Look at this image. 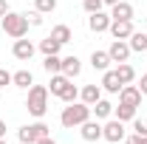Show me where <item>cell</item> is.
Listing matches in <instances>:
<instances>
[{
  "instance_id": "obj_1",
  "label": "cell",
  "mask_w": 147,
  "mask_h": 144,
  "mask_svg": "<svg viewBox=\"0 0 147 144\" xmlns=\"http://www.w3.org/2000/svg\"><path fill=\"white\" fill-rule=\"evenodd\" d=\"M91 119V105H85V102H68V108L62 110V116H59V122L62 127H79L82 122H88Z\"/></svg>"
},
{
  "instance_id": "obj_2",
  "label": "cell",
  "mask_w": 147,
  "mask_h": 144,
  "mask_svg": "<svg viewBox=\"0 0 147 144\" xmlns=\"http://www.w3.org/2000/svg\"><path fill=\"white\" fill-rule=\"evenodd\" d=\"M26 108H28L31 116L42 119L45 110H48V88H42V85H31V88H28V99H26Z\"/></svg>"
},
{
  "instance_id": "obj_3",
  "label": "cell",
  "mask_w": 147,
  "mask_h": 144,
  "mask_svg": "<svg viewBox=\"0 0 147 144\" xmlns=\"http://www.w3.org/2000/svg\"><path fill=\"white\" fill-rule=\"evenodd\" d=\"M48 85H51L48 90H51L54 96H59L62 102H76V96H79V90H76V85H74V79H68L65 73H54Z\"/></svg>"
},
{
  "instance_id": "obj_4",
  "label": "cell",
  "mask_w": 147,
  "mask_h": 144,
  "mask_svg": "<svg viewBox=\"0 0 147 144\" xmlns=\"http://www.w3.org/2000/svg\"><path fill=\"white\" fill-rule=\"evenodd\" d=\"M0 23H3V31H6L9 37H14V40H20V37L28 34V20H26V14L9 11L6 17H0Z\"/></svg>"
},
{
  "instance_id": "obj_5",
  "label": "cell",
  "mask_w": 147,
  "mask_h": 144,
  "mask_svg": "<svg viewBox=\"0 0 147 144\" xmlns=\"http://www.w3.org/2000/svg\"><path fill=\"white\" fill-rule=\"evenodd\" d=\"M48 130H51V127L45 124V122H34V124H26V127H20V133H17V136H20V141H23V144H37L40 139L51 136Z\"/></svg>"
},
{
  "instance_id": "obj_6",
  "label": "cell",
  "mask_w": 147,
  "mask_h": 144,
  "mask_svg": "<svg viewBox=\"0 0 147 144\" xmlns=\"http://www.w3.org/2000/svg\"><path fill=\"white\" fill-rule=\"evenodd\" d=\"M102 139L110 144H119L125 141V122H119V119H110L108 124H102Z\"/></svg>"
},
{
  "instance_id": "obj_7",
  "label": "cell",
  "mask_w": 147,
  "mask_h": 144,
  "mask_svg": "<svg viewBox=\"0 0 147 144\" xmlns=\"http://www.w3.org/2000/svg\"><path fill=\"white\" fill-rule=\"evenodd\" d=\"M34 42H31V40H26V37H20V40H14V48H11V54L17 57L20 62H28V59H31V57H34Z\"/></svg>"
},
{
  "instance_id": "obj_8",
  "label": "cell",
  "mask_w": 147,
  "mask_h": 144,
  "mask_svg": "<svg viewBox=\"0 0 147 144\" xmlns=\"http://www.w3.org/2000/svg\"><path fill=\"white\" fill-rule=\"evenodd\" d=\"M119 102H122V105H130V108H139V105H142V90L136 88V85H122Z\"/></svg>"
},
{
  "instance_id": "obj_9",
  "label": "cell",
  "mask_w": 147,
  "mask_h": 144,
  "mask_svg": "<svg viewBox=\"0 0 147 144\" xmlns=\"http://www.w3.org/2000/svg\"><path fill=\"white\" fill-rule=\"evenodd\" d=\"M108 57H110V62H127L130 45L125 42V40H113V42H110V48H108Z\"/></svg>"
},
{
  "instance_id": "obj_10",
  "label": "cell",
  "mask_w": 147,
  "mask_h": 144,
  "mask_svg": "<svg viewBox=\"0 0 147 144\" xmlns=\"http://www.w3.org/2000/svg\"><path fill=\"white\" fill-rule=\"evenodd\" d=\"M110 14H105V11H96V14H91L88 17V28H91L93 34H102V31H108L110 28Z\"/></svg>"
},
{
  "instance_id": "obj_11",
  "label": "cell",
  "mask_w": 147,
  "mask_h": 144,
  "mask_svg": "<svg viewBox=\"0 0 147 144\" xmlns=\"http://www.w3.org/2000/svg\"><path fill=\"white\" fill-rule=\"evenodd\" d=\"M108 31L113 34V40H127V37L133 34V23H130V20H113Z\"/></svg>"
},
{
  "instance_id": "obj_12",
  "label": "cell",
  "mask_w": 147,
  "mask_h": 144,
  "mask_svg": "<svg viewBox=\"0 0 147 144\" xmlns=\"http://www.w3.org/2000/svg\"><path fill=\"white\" fill-rule=\"evenodd\" d=\"M79 133H82V139H85V141H99V139H102V124L88 119V122H82V124H79Z\"/></svg>"
},
{
  "instance_id": "obj_13",
  "label": "cell",
  "mask_w": 147,
  "mask_h": 144,
  "mask_svg": "<svg viewBox=\"0 0 147 144\" xmlns=\"http://www.w3.org/2000/svg\"><path fill=\"white\" fill-rule=\"evenodd\" d=\"M59 73H65L68 79H76L79 73H82V62H79V57H65L62 59V71Z\"/></svg>"
},
{
  "instance_id": "obj_14",
  "label": "cell",
  "mask_w": 147,
  "mask_h": 144,
  "mask_svg": "<svg viewBox=\"0 0 147 144\" xmlns=\"http://www.w3.org/2000/svg\"><path fill=\"white\" fill-rule=\"evenodd\" d=\"M110 20H133V6L119 0L116 6H110Z\"/></svg>"
},
{
  "instance_id": "obj_15",
  "label": "cell",
  "mask_w": 147,
  "mask_h": 144,
  "mask_svg": "<svg viewBox=\"0 0 147 144\" xmlns=\"http://www.w3.org/2000/svg\"><path fill=\"white\" fill-rule=\"evenodd\" d=\"M79 99H82L85 105H96V102L102 99V85H85V88L79 90Z\"/></svg>"
},
{
  "instance_id": "obj_16",
  "label": "cell",
  "mask_w": 147,
  "mask_h": 144,
  "mask_svg": "<svg viewBox=\"0 0 147 144\" xmlns=\"http://www.w3.org/2000/svg\"><path fill=\"white\" fill-rule=\"evenodd\" d=\"M102 90H108V93H119L122 90V82H119V73L116 71H105V76H102Z\"/></svg>"
},
{
  "instance_id": "obj_17",
  "label": "cell",
  "mask_w": 147,
  "mask_h": 144,
  "mask_svg": "<svg viewBox=\"0 0 147 144\" xmlns=\"http://www.w3.org/2000/svg\"><path fill=\"white\" fill-rule=\"evenodd\" d=\"M130 42V51H147V31H133V34L127 37Z\"/></svg>"
},
{
  "instance_id": "obj_18",
  "label": "cell",
  "mask_w": 147,
  "mask_h": 144,
  "mask_svg": "<svg viewBox=\"0 0 147 144\" xmlns=\"http://www.w3.org/2000/svg\"><path fill=\"white\" fill-rule=\"evenodd\" d=\"M91 113L96 116V119H110V116H113V105L105 102V99H99L96 105H91Z\"/></svg>"
},
{
  "instance_id": "obj_19",
  "label": "cell",
  "mask_w": 147,
  "mask_h": 144,
  "mask_svg": "<svg viewBox=\"0 0 147 144\" xmlns=\"http://www.w3.org/2000/svg\"><path fill=\"white\" fill-rule=\"evenodd\" d=\"M91 65L96 68V71H108V65H110V57H108V51H93L91 54Z\"/></svg>"
},
{
  "instance_id": "obj_20",
  "label": "cell",
  "mask_w": 147,
  "mask_h": 144,
  "mask_svg": "<svg viewBox=\"0 0 147 144\" xmlns=\"http://www.w3.org/2000/svg\"><path fill=\"white\" fill-rule=\"evenodd\" d=\"M116 73H119V82H122V85H130V82L136 79V71H133V65H127V62H119Z\"/></svg>"
},
{
  "instance_id": "obj_21",
  "label": "cell",
  "mask_w": 147,
  "mask_h": 144,
  "mask_svg": "<svg viewBox=\"0 0 147 144\" xmlns=\"http://www.w3.org/2000/svg\"><path fill=\"white\" fill-rule=\"evenodd\" d=\"M11 85H17V88H28V85H34L31 71H17V73H11Z\"/></svg>"
},
{
  "instance_id": "obj_22",
  "label": "cell",
  "mask_w": 147,
  "mask_h": 144,
  "mask_svg": "<svg viewBox=\"0 0 147 144\" xmlns=\"http://www.w3.org/2000/svg\"><path fill=\"white\" fill-rule=\"evenodd\" d=\"M113 116H116L119 122H130V119H136V108H130V105H122V102H119V108H113Z\"/></svg>"
},
{
  "instance_id": "obj_23",
  "label": "cell",
  "mask_w": 147,
  "mask_h": 144,
  "mask_svg": "<svg viewBox=\"0 0 147 144\" xmlns=\"http://www.w3.org/2000/svg\"><path fill=\"white\" fill-rule=\"evenodd\" d=\"M51 37H54L59 45H65V42H71V28L68 26H54L51 28Z\"/></svg>"
},
{
  "instance_id": "obj_24",
  "label": "cell",
  "mask_w": 147,
  "mask_h": 144,
  "mask_svg": "<svg viewBox=\"0 0 147 144\" xmlns=\"http://www.w3.org/2000/svg\"><path fill=\"white\" fill-rule=\"evenodd\" d=\"M42 68H45V73H59L62 71V59H59L57 54H48L45 62H42Z\"/></svg>"
},
{
  "instance_id": "obj_25",
  "label": "cell",
  "mask_w": 147,
  "mask_h": 144,
  "mask_svg": "<svg viewBox=\"0 0 147 144\" xmlns=\"http://www.w3.org/2000/svg\"><path fill=\"white\" fill-rule=\"evenodd\" d=\"M59 48H62V45L57 42L54 37H45V40L40 42V51H42V54H45V57H48V54H59Z\"/></svg>"
},
{
  "instance_id": "obj_26",
  "label": "cell",
  "mask_w": 147,
  "mask_h": 144,
  "mask_svg": "<svg viewBox=\"0 0 147 144\" xmlns=\"http://www.w3.org/2000/svg\"><path fill=\"white\" fill-rule=\"evenodd\" d=\"M34 9L40 11V14H48V11L57 9V0H34Z\"/></svg>"
},
{
  "instance_id": "obj_27",
  "label": "cell",
  "mask_w": 147,
  "mask_h": 144,
  "mask_svg": "<svg viewBox=\"0 0 147 144\" xmlns=\"http://www.w3.org/2000/svg\"><path fill=\"white\" fill-rule=\"evenodd\" d=\"M102 6H105L102 0H85V3H82V9H85L88 14H96V11H102Z\"/></svg>"
},
{
  "instance_id": "obj_28",
  "label": "cell",
  "mask_w": 147,
  "mask_h": 144,
  "mask_svg": "<svg viewBox=\"0 0 147 144\" xmlns=\"http://www.w3.org/2000/svg\"><path fill=\"white\" fill-rule=\"evenodd\" d=\"M26 20H28V26H42V14H40V11H31V14H26Z\"/></svg>"
},
{
  "instance_id": "obj_29",
  "label": "cell",
  "mask_w": 147,
  "mask_h": 144,
  "mask_svg": "<svg viewBox=\"0 0 147 144\" xmlns=\"http://www.w3.org/2000/svg\"><path fill=\"white\" fill-rule=\"evenodd\" d=\"M6 85H11V73L6 68H0V88H6Z\"/></svg>"
},
{
  "instance_id": "obj_30",
  "label": "cell",
  "mask_w": 147,
  "mask_h": 144,
  "mask_svg": "<svg viewBox=\"0 0 147 144\" xmlns=\"http://www.w3.org/2000/svg\"><path fill=\"white\" fill-rule=\"evenodd\" d=\"M133 130H136L139 136H147V122H142V119H136V124H133Z\"/></svg>"
},
{
  "instance_id": "obj_31",
  "label": "cell",
  "mask_w": 147,
  "mask_h": 144,
  "mask_svg": "<svg viewBox=\"0 0 147 144\" xmlns=\"http://www.w3.org/2000/svg\"><path fill=\"white\" fill-rule=\"evenodd\" d=\"M136 88L142 90V96H147V73H144V76H142V82H139V85H136Z\"/></svg>"
},
{
  "instance_id": "obj_32",
  "label": "cell",
  "mask_w": 147,
  "mask_h": 144,
  "mask_svg": "<svg viewBox=\"0 0 147 144\" xmlns=\"http://www.w3.org/2000/svg\"><path fill=\"white\" fill-rule=\"evenodd\" d=\"M125 144H142V136H139V133H133L130 139H125Z\"/></svg>"
},
{
  "instance_id": "obj_33",
  "label": "cell",
  "mask_w": 147,
  "mask_h": 144,
  "mask_svg": "<svg viewBox=\"0 0 147 144\" xmlns=\"http://www.w3.org/2000/svg\"><path fill=\"white\" fill-rule=\"evenodd\" d=\"M9 11H11V9H9V3H6V0H0V17H6Z\"/></svg>"
},
{
  "instance_id": "obj_34",
  "label": "cell",
  "mask_w": 147,
  "mask_h": 144,
  "mask_svg": "<svg viewBox=\"0 0 147 144\" xmlns=\"http://www.w3.org/2000/svg\"><path fill=\"white\" fill-rule=\"evenodd\" d=\"M37 144H57V141H54V139H51V136H45V139H40V141H37Z\"/></svg>"
},
{
  "instance_id": "obj_35",
  "label": "cell",
  "mask_w": 147,
  "mask_h": 144,
  "mask_svg": "<svg viewBox=\"0 0 147 144\" xmlns=\"http://www.w3.org/2000/svg\"><path fill=\"white\" fill-rule=\"evenodd\" d=\"M0 139H6V122L0 119Z\"/></svg>"
},
{
  "instance_id": "obj_36",
  "label": "cell",
  "mask_w": 147,
  "mask_h": 144,
  "mask_svg": "<svg viewBox=\"0 0 147 144\" xmlns=\"http://www.w3.org/2000/svg\"><path fill=\"white\" fill-rule=\"evenodd\" d=\"M102 3H105V6H116L119 0H102Z\"/></svg>"
},
{
  "instance_id": "obj_37",
  "label": "cell",
  "mask_w": 147,
  "mask_h": 144,
  "mask_svg": "<svg viewBox=\"0 0 147 144\" xmlns=\"http://www.w3.org/2000/svg\"><path fill=\"white\" fill-rule=\"evenodd\" d=\"M142 144H147V136H142Z\"/></svg>"
},
{
  "instance_id": "obj_38",
  "label": "cell",
  "mask_w": 147,
  "mask_h": 144,
  "mask_svg": "<svg viewBox=\"0 0 147 144\" xmlns=\"http://www.w3.org/2000/svg\"><path fill=\"white\" fill-rule=\"evenodd\" d=\"M0 144H6V139H0Z\"/></svg>"
},
{
  "instance_id": "obj_39",
  "label": "cell",
  "mask_w": 147,
  "mask_h": 144,
  "mask_svg": "<svg viewBox=\"0 0 147 144\" xmlns=\"http://www.w3.org/2000/svg\"><path fill=\"white\" fill-rule=\"evenodd\" d=\"M144 31H147V28H144Z\"/></svg>"
}]
</instances>
